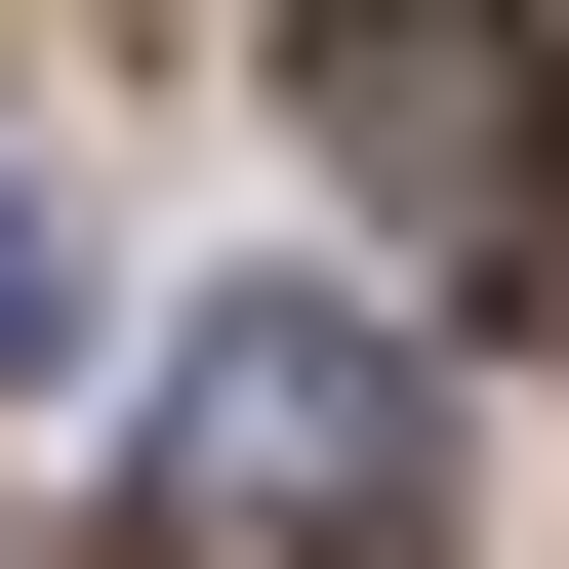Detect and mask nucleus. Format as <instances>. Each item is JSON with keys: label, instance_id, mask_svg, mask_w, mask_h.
I'll list each match as a JSON object with an SVG mask.
<instances>
[{"label": "nucleus", "instance_id": "2", "mask_svg": "<svg viewBox=\"0 0 569 569\" xmlns=\"http://www.w3.org/2000/svg\"><path fill=\"white\" fill-rule=\"evenodd\" d=\"M284 122H326L448 284H569V41L529 0H284Z\"/></svg>", "mask_w": 569, "mask_h": 569}, {"label": "nucleus", "instance_id": "1", "mask_svg": "<svg viewBox=\"0 0 569 569\" xmlns=\"http://www.w3.org/2000/svg\"><path fill=\"white\" fill-rule=\"evenodd\" d=\"M122 569H448V367L367 284H203L122 367Z\"/></svg>", "mask_w": 569, "mask_h": 569}, {"label": "nucleus", "instance_id": "3", "mask_svg": "<svg viewBox=\"0 0 569 569\" xmlns=\"http://www.w3.org/2000/svg\"><path fill=\"white\" fill-rule=\"evenodd\" d=\"M0 367H82V244H41V163H0Z\"/></svg>", "mask_w": 569, "mask_h": 569}]
</instances>
